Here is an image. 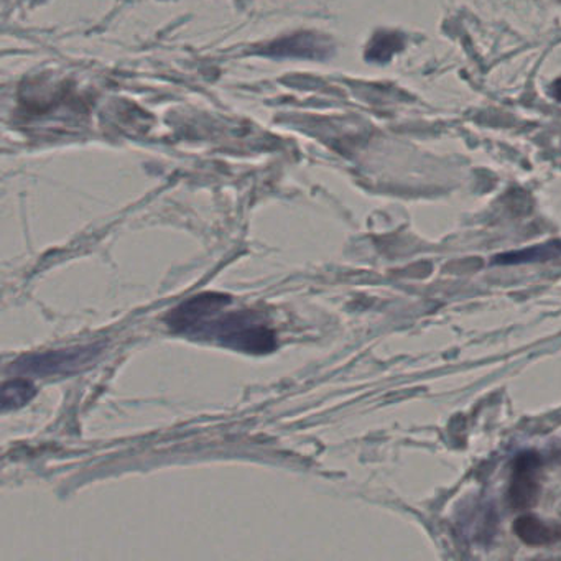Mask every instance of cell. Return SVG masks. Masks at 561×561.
I'll list each match as a JSON object with an SVG mask.
<instances>
[{"instance_id":"obj_3","label":"cell","mask_w":561,"mask_h":561,"mask_svg":"<svg viewBox=\"0 0 561 561\" xmlns=\"http://www.w3.org/2000/svg\"><path fill=\"white\" fill-rule=\"evenodd\" d=\"M514 531L524 543L545 547L561 541V525L541 520L535 515H520L515 518Z\"/></svg>"},{"instance_id":"obj_7","label":"cell","mask_w":561,"mask_h":561,"mask_svg":"<svg viewBox=\"0 0 561 561\" xmlns=\"http://www.w3.org/2000/svg\"><path fill=\"white\" fill-rule=\"evenodd\" d=\"M560 2H561V0H560Z\"/></svg>"},{"instance_id":"obj_6","label":"cell","mask_w":561,"mask_h":561,"mask_svg":"<svg viewBox=\"0 0 561 561\" xmlns=\"http://www.w3.org/2000/svg\"><path fill=\"white\" fill-rule=\"evenodd\" d=\"M550 94L553 100H557L558 103H561V78L551 84Z\"/></svg>"},{"instance_id":"obj_2","label":"cell","mask_w":561,"mask_h":561,"mask_svg":"<svg viewBox=\"0 0 561 561\" xmlns=\"http://www.w3.org/2000/svg\"><path fill=\"white\" fill-rule=\"evenodd\" d=\"M537 455L518 456L512 476L508 501L514 508H527L537 501L538 495Z\"/></svg>"},{"instance_id":"obj_4","label":"cell","mask_w":561,"mask_h":561,"mask_svg":"<svg viewBox=\"0 0 561 561\" xmlns=\"http://www.w3.org/2000/svg\"><path fill=\"white\" fill-rule=\"evenodd\" d=\"M561 257V241L534 245L524 251L508 252L495 257V264H524V262L553 261Z\"/></svg>"},{"instance_id":"obj_1","label":"cell","mask_w":561,"mask_h":561,"mask_svg":"<svg viewBox=\"0 0 561 561\" xmlns=\"http://www.w3.org/2000/svg\"><path fill=\"white\" fill-rule=\"evenodd\" d=\"M229 298L221 295L195 297L175 310L170 324L183 333L216 337L248 353H265L274 347V334L251 314H221Z\"/></svg>"},{"instance_id":"obj_5","label":"cell","mask_w":561,"mask_h":561,"mask_svg":"<svg viewBox=\"0 0 561 561\" xmlns=\"http://www.w3.org/2000/svg\"><path fill=\"white\" fill-rule=\"evenodd\" d=\"M403 48V37L396 32H382L376 35L369 50H367V60L376 64H387L393 55L399 54Z\"/></svg>"}]
</instances>
